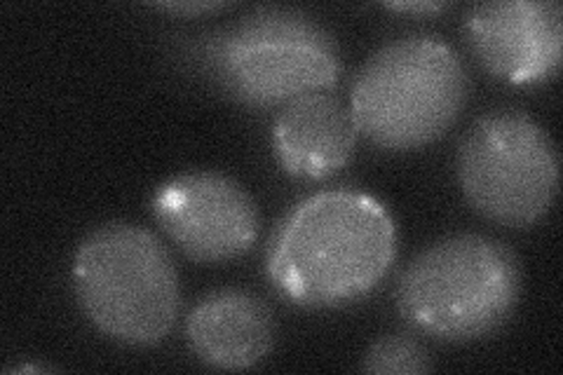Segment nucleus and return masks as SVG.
I'll list each match as a JSON object with an SVG mask.
<instances>
[{
	"label": "nucleus",
	"mask_w": 563,
	"mask_h": 375,
	"mask_svg": "<svg viewBox=\"0 0 563 375\" xmlns=\"http://www.w3.org/2000/svg\"><path fill=\"white\" fill-rule=\"evenodd\" d=\"M153 219L198 263H223L250 252L258 238V207L231 176L186 172L153 192Z\"/></svg>",
	"instance_id": "0eeeda50"
},
{
	"label": "nucleus",
	"mask_w": 563,
	"mask_h": 375,
	"mask_svg": "<svg viewBox=\"0 0 563 375\" xmlns=\"http://www.w3.org/2000/svg\"><path fill=\"white\" fill-rule=\"evenodd\" d=\"M357 134L350 106L331 95L310 92L285 103L273 128V151L287 174L317 181L350 163Z\"/></svg>",
	"instance_id": "1a4fd4ad"
},
{
	"label": "nucleus",
	"mask_w": 563,
	"mask_h": 375,
	"mask_svg": "<svg viewBox=\"0 0 563 375\" xmlns=\"http://www.w3.org/2000/svg\"><path fill=\"white\" fill-rule=\"evenodd\" d=\"M397 258L393 213L362 190L336 188L298 202L268 252L273 287L303 308H341L380 287Z\"/></svg>",
	"instance_id": "f257e3e1"
},
{
	"label": "nucleus",
	"mask_w": 563,
	"mask_h": 375,
	"mask_svg": "<svg viewBox=\"0 0 563 375\" xmlns=\"http://www.w3.org/2000/svg\"><path fill=\"white\" fill-rule=\"evenodd\" d=\"M74 289L85 317L115 343H163L181 308L179 273L151 230L128 221L95 228L74 256Z\"/></svg>",
	"instance_id": "20e7f679"
},
{
	"label": "nucleus",
	"mask_w": 563,
	"mask_h": 375,
	"mask_svg": "<svg viewBox=\"0 0 563 375\" xmlns=\"http://www.w3.org/2000/svg\"><path fill=\"white\" fill-rule=\"evenodd\" d=\"M200 62L223 92L250 106H279L322 92L341 76L339 45L314 16L258 8L209 35Z\"/></svg>",
	"instance_id": "39448f33"
},
{
	"label": "nucleus",
	"mask_w": 563,
	"mask_h": 375,
	"mask_svg": "<svg viewBox=\"0 0 563 375\" xmlns=\"http://www.w3.org/2000/svg\"><path fill=\"white\" fill-rule=\"evenodd\" d=\"M393 12H409V14H437L449 8L442 0H409V3H385Z\"/></svg>",
	"instance_id": "f8f14e48"
},
{
	"label": "nucleus",
	"mask_w": 563,
	"mask_h": 375,
	"mask_svg": "<svg viewBox=\"0 0 563 375\" xmlns=\"http://www.w3.org/2000/svg\"><path fill=\"white\" fill-rule=\"evenodd\" d=\"M521 296L517 254L496 238L461 232L430 244L399 277L397 306L437 341L470 343L498 331Z\"/></svg>",
	"instance_id": "f03ea898"
},
{
	"label": "nucleus",
	"mask_w": 563,
	"mask_h": 375,
	"mask_svg": "<svg viewBox=\"0 0 563 375\" xmlns=\"http://www.w3.org/2000/svg\"><path fill=\"white\" fill-rule=\"evenodd\" d=\"M14 371L16 373H26V371H31V373L38 371L41 373V371H52V368L49 366H16V368H8V373H14Z\"/></svg>",
	"instance_id": "4468645a"
},
{
	"label": "nucleus",
	"mask_w": 563,
	"mask_h": 375,
	"mask_svg": "<svg viewBox=\"0 0 563 375\" xmlns=\"http://www.w3.org/2000/svg\"><path fill=\"white\" fill-rule=\"evenodd\" d=\"M186 335L202 364L221 371H244L266 360L273 348V312L252 291L219 289L207 294L190 310Z\"/></svg>",
	"instance_id": "9d476101"
},
{
	"label": "nucleus",
	"mask_w": 563,
	"mask_h": 375,
	"mask_svg": "<svg viewBox=\"0 0 563 375\" xmlns=\"http://www.w3.org/2000/svg\"><path fill=\"white\" fill-rule=\"evenodd\" d=\"M474 57L500 80L540 85L563 59V10L556 0H486L465 16Z\"/></svg>",
	"instance_id": "6e6552de"
},
{
	"label": "nucleus",
	"mask_w": 563,
	"mask_h": 375,
	"mask_svg": "<svg viewBox=\"0 0 563 375\" xmlns=\"http://www.w3.org/2000/svg\"><path fill=\"white\" fill-rule=\"evenodd\" d=\"M157 10H165L172 14H186V16H196L205 12H214L225 8V3H211V0H202V3H157Z\"/></svg>",
	"instance_id": "ddd939ff"
},
{
	"label": "nucleus",
	"mask_w": 563,
	"mask_h": 375,
	"mask_svg": "<svg viewBox=\"0 0 563 375\" xmlns=\"http://www.w3.org/2000/svg\"><path fill=\"white\" fill-rule=\"evenodd\" d=\"M559 172L554 139L519 109L484 113L457 146L465 200L484 219L507 228L533 225L552 209Z\"/></svg>",
	"instance_id": "423d86ee"
},
{
	"label": "nucleus",
	"mask_w": 563,
	"mask_h": 375,
	"mask_svg": "<svg viewBox=\"0 0 563 375\" xmlns=\"http://www.w3.org/2000/svg\"><path fill=\"white\" fill-rule=\"evenodd\" d=\"M467 74L457 52L428 33L385 43L352 82L357 132L385 151H413L444 136L461 118Z\"/></svg>",
	"instance_id": "7ed1b4c3"
},
{
	"label": "nucleus",
	"mask_w": 563,
	"mask_h": 375,
	"mask_svg": "<svg viewBox=\"0 0 563 375\" xmlns=\"http://www.w3.org/2000/svg\"><path fill=\"white\" fill-rule=\"evenodd\" d=\"M432 368L428 348L413 335H383L362 360V371L376 375H422Z\"/></svg>",
	"instance_id": "9b49d317"
}]
</instances>
